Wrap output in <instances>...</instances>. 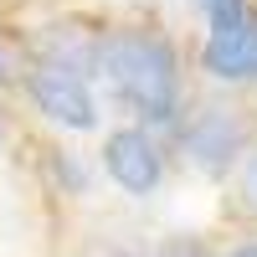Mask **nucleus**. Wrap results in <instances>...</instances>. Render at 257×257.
Returning a JSON list of instances; mask_svg holds the SVG:
<instances>
[{"label": "nucleus", "mask_w": 257, "mask_h": 257, "mask_svg": "<svg viewBox=\"0 0 257 257\" xmlns=\"http://www.w3.org/2000/svg\"><path fill=\"white\" fill-rule=\"evenodd\" d=\"M93 82L155 134H170L185 113V62L160 26H103Z\"/></svg>", "instance_id": "f257e3e1"}, {"label": "nucleus", "mask_w": 257, "mask_h": 257, "mask_svg": "<svg viewBox=\"0 0 257 257\" xmlns=\"http://www.w3.org/2000/svg\"><path fill=\"white\" fill-rule=\"evenodd\" d=\"M21 93L36 108L41 123H52L57 134H98L103 128V98L93 72L72 67V62H52V57H31L21 62Z\"/></svg>", "instance_id": "f03ea898"}, {"label": "nucleus", "mask_w": 257, "mask_h": 257, "mask_svg": "<svg viewBox=\"0 0 257 257\" xmlns=\"http://www.w3.org/2000/svg\"><path fill=\"white\" fill-rule=\"evenodd\" d=\"M170 144L185 170H196L201 180H231V170L247 155V118L226 103H201V108H185L180 123L170 128Z\"/></svg>", "instance_id": "7ed1b4c3"}, {"label": "nucleus", "mask_w": 257, "mask_h": 257, "mask_svg": "<svg viewBox=\"0 0 257 257\" xmlns=\"http://www.w3.org/2000/svg\"><path fill=\"white\" fill-rule=\"evenodd\" d=\"M98 170L108 175V185L128 201H149L165 190V175H170V149L155 128L144 123H118L103 134L98 144Z\"/></svg>", "instance_id": "20e7f679"}, {"label": "nucleus", "mask_w": 257, "mask_h": 257, "mask_svg": "<svg viewBox=\"0 0 257 257\" xmlns=\"http://www.w3.org/2000/svg\"><path fill=\"white\" fill-rule=\"evenodd\" d=\"M201 72L221 88H247L257 82V11H231L221 21H206L201 41Z\"/></svg>", "instance_id": "39448f33"}, {"label": "nucleus", "mask_w": 257, "mask_h": 257, "mask_svg": "<svg viewBox=\"0 0 257 257\" xmlns=\"http://www.w3.org/2000/svg\"><path fill=\"white\" fill-rule=\"evenodd\" d=\"M231 206H237L247 221H257V139L247 144L242 165L231 170Z\"/></svg>", "instance_id": "423d86ee"}, {"label": "nucleus", "mask_w": 257, "mask_h": 257, "mask_svg": "<svg viewBox=\"0 0 257 257\" xmlns=\"http://www.w3.org/2000/svg\"><path fill=\"white\" fill-rule=\"evenodd\" d=\"M47 170L57 175V185L67 190V196H82V190H88V165H82V160L72 155V149H52Z\"/></svg>", "instance_id": "0eeeda50"}, {"label": "nucleus", "mask_w": 257, "mask_h": 257, "mask_svg": "<svg viewBox=\"0 0 257 257\" xmlns=\"http://www.w3.org/2000/svg\"><path fill=\"white\" fill-rule=\"evenodd\" d=\"M190 6H196L206 21H221V16H231V11H247L252 0H190Z\"/></svg>", "instance_id": "6e6552de"}, {"label": "nucleus", "mask_w": 257, "mask_h": 257, "mask_svg": "<svg viewBox=\"0 0 257 257\" xmlns=\"http://www.w3.org/2000/svg\"><path fill=\"white\" fill-rule=\"evenodd\" d=\"M221 257H257V237H247V242H231Z\"/></svg>", "instance_id": "1a4fd4ad"}, {"label": "nucleus", "mask_w": 257, "mask_h": 257, "mask_svg": "<svg viewBox=\"0 0 257 257\" xmlns=\"http://www.w3.org/2000/svg\"><path fill=\"white\" fill-rule=\"evenodd\" d=\"M0 155H6V118H0Z\"/></svg>", "instance_id": "9d476101"}]
</instances>
